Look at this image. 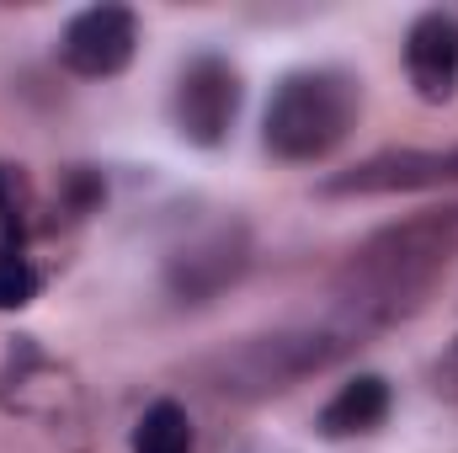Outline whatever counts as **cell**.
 <instances>
[{
    "instance_id": "7a4b0ae2",
    "label": "cell",
    "mask_w": 458,
    "mask_h": 453,
    "mask_svg": "<svg viewBox=\"0 0 458 453\" xmlns=\"http://www.w3.org/2000/svg\"><path fill=\"white\" fill-rule=\"evenodd\" d=\"M458 256V203L443 209H421L400 225L373 229L352 256H346L342 288L346 304L378 315L384 326H400L405 315L421 310V299L432 294L437 272Z\"/></svg>"
},
{
    "instance_id": "8992f818",
    "label": "cell",
    "mask_w": 458,
    "mask_h": 453,
    "mask_svg": "<svg viewBox=\"0 0 458 453\" xmlns=\"http://www.w3.org/2000/svg\"><path fill=\"white\" fill-rule=\"evenodd\" d=\"M245 267H250V235H245V225L229 219V225L203 229V235H192L187 245L171 251L165 288H171L176 304H208L245 278Z\"/></svg>"
},
{
    "instance_id": "52a82bcc",
    "label": "cell",
    "mask_w": 458,
    "mask_h": 453,
    "mask_svg": "<svg viewBox=\"0 0 458 453\" xmlns=\"http://www.w3.org/2000/svg\"><path fill=\"white\" fill-rule=\"evenodd\" d=\"M0 400H5V411H16L27 422H43L48 432H64V427H81L86 422L81 384L54 357H43L38 346L11 352V368L0 373Z\"/></svg>"
},
{
    "instance_id": "7c38bea8",
    "label": "cell",
    "mask_w": 458,
    "mask_h": 453,
    "mask_svg": "<svg viewBox=\"0 0 458 453\" xmlns=\"http://www.w3.org/2000/svg\"><path fill=\"white\" fill-rule=\"evenodd\" d=\"M38 288H43V278H38V267L21 256V245L0 240V315L27 310V304L38 299Z\"/></svg>"
},
{
    "instance_id": "30bf717a",
    "label": "cell",
    "mask_w": 458,
    "mask_h": 453,
    "mask_svg": "<svg viewBox=\"0 0 458 453\" xmlns=\"http://www.w3.org/2000/svg\"><path fill=\"white\" fill-rule=\"evenodd\" d=\"M389 411H394V389H389V379H384V373H357V379H346L342 389L320 406L315 432L331 438V443L373 438V432L389 422Z\"/></svg>"
},
{
    "instance_id": "6da1fadb",
    "label": "cell",
    "mask_w": 458,
    "mask_h": 453,
    "mask_svg": "<svg viewBox=\"0 0 458 453\" xmlns=\"http://www.w3.org/2000/svg\"><path fill=\"white\" fill-rule=\"evenodd\" d=\"M384 331L389 326L378 315L336 299V310L320 315V321L277 326V331H261V337H245L234 346H225L219 357L203 363V379L229 400H272V395H288L293 384H304L310 373L336 368L342 357H352L357 346H368Z\"/></svg>"
},
{
    "instance_id": "8fae6325",
    "label": "cell",
    "mask_w": 458,
    "mask_h": 453,
    "mask_svg": "<svg viewBox=\"0 0 458 453\" xmlns=\"http://www.w3.org/2000/svg\"><path fill=\"white\" fill-rule=\"evenodd\" d=\"M133 453H192L198 449V432H192V416L182 400H149L144 416L133 422V438H128Z\"/></svg>"
},
{
    "instance_id": "4fadbf2b",
    "label": "cell",
    "mask_w": 458,
    "mask_h": 453,
    "mask_svg": "<svg viewBox=\"0 0 458 453\" xmlns=\"http://www.w3.org/2000/svg\"><path fill=\"white\" fill-rule=\"evenodd\" d=\"M432 389L443 395V400H458V337L443 346V357L432 363Z\"/></svg>"
},
{
    "instance_id": "277c9868",
    "label": "cell",
    "mask_w": 458,
    "mask_h": 453,
    "mask_svg": "<svg viewBox=\"0 0 458 453\" xmlns=\"http://www.w3.org/2000/svg\"><path fill=\"white\" fill-rule=\"evenodd\" d=\"M240 70L234 59L219 54V48H203L192 54L182 70H176V86H171V123L187 144L198 150H219L240 117Z\"/></svg>"
},
{
    "instance_id": "3957f363",
    "label": "cell",
    "mask_w": 458,
    "mask_h": 453,
    "mask_svg": "<svg viewBox=\"0 0 458 453\" xmlns=\"http://www.w3.org/2000/svg\"><path fill=\"white\" fill-rule=\"evenodd\" d=\"M362 117V81L342 64L288 70L261 113V144L288 166H320Z\"/></svg>"
},
{
    "instance_id": "5b68a950",
    "label": "cell",
    "mask_w": 458,
    "mask_h": 453,
    "mask_svg": "<svg viewBox=\"0 0 458 453\" xmlns=\"http://www.w3.org/2000/svg\"><path fill=\"white\" fill-rule=\"evenodd\" d=\"M432 187H458V144L378 150L346 171H331L320 182V198H394V192H432Z\"/></svg>"
},
{
    "instance_id": "ba28073f",
    "label": "cell",
    "mask_w": 458,
    "mask_h": 453,
    "mask_svg": "<svg viewBox=\"0 0 458 453\" xmlns=\"http://www.w3.org/2000/svg\"><path fill=\"white\" fill-rule=\"evenodd\" d=\"M139 54V16L128 5H86L59 32V59L81 81H113Z\"/></svg>"
},
{
    "instance_id": "9c48e42d",
    "label": "cell",
    "mask_w": 458,
    "mask_h": 453,
    "mask_svg": "<svg viewBox=\"0 0 458 453\" xmlns=\"http://www.w3.org/2000/svg\"><path fill=\"white\" fill-rule=\"evenodd\" d=\"M405 81L427 107H448L458 97V11H421L405 27Z\"/></svg>"
}]
</instances>
